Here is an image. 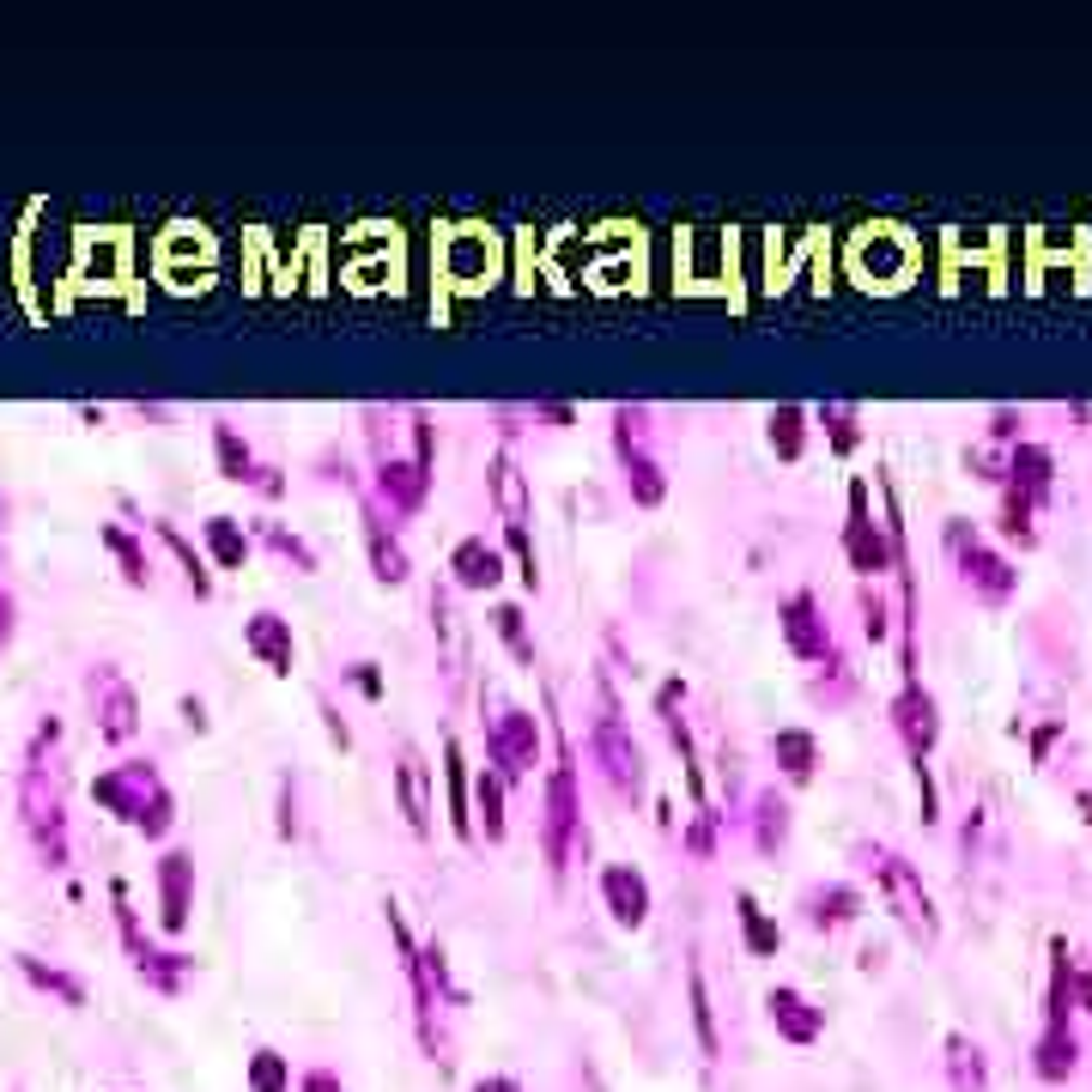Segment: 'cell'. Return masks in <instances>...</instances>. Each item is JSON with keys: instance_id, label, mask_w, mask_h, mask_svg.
<instances>
[{"instance_id": "cell-33", "label": "cell", "mask_w": 1092, "mask_h": 1092, "mask_svg": "<svg viewBox=\"0 0 1092 1092\" xmlns=\"http://www.w3.org/2000/svg\"><path fill=\"white\" fill-rule=\"evenodd\" d=\"M346 680H353V686H358L365 698H383V680H377V662H358Z\"/></svg>"}, {"instance_id": "cell-23", "label": "cell", "mask_w": 1092, "mask_h": 1092, "mask_svg": "<svg viewBox=\"0 0 1092 1092\" xmlns=\"http://www.w3.org/2000/svg\"><path fill=\"white\" fill-rule=\"evenodd\" d=\"M18 971H25V977H31L37 989H49V996H62L67 1008H79V1001H85V984H79V977H67V971L43 965V959H31V953H18Z\"/></svg>"}, {"instance_id": "cell-29", "label": "cell", "mask_w": 1092, "mask_h": 1092, "mask_svg": "<svg viewBox=\"0 0 1092 1092\" xmlns=\"http://www.w3.org/2000/svg\"><path fill=\"white\" fill-rule=\"evenodd\" d=\"M740 923H747V947H753V953H777V929L765 923V910H759L753 898H740Z\"/></svg>"}, {"instance_id": "cell-27", "label": "cell", "mask_w": 1092, "mask_h": 1092, "mask_svg": "<svg viewBox=\"0 0 1092 1092\" xmlns=\"http://www.w3.org/2000/svg\"><path fill=\"white\" fill-rule=\"evenodd\" d=\"M801 419H807L801 407H777V413H771V449H777L784 462H795V456H801V431H807Z\"/></svg>"}, {"instance_id": "cell-18", "label": "cell", "mask_w": 1092, "mask_h": 1092, "mask_svg": "<svg viewBox=\"0 0 1092 1092\" xmlns=\"http://www.w3.org/2000/svg\"><path fill=\"white\" fill-rule=\"evenodd\" d=\"M207 553L219 558V570H244V558H249V535H244V523L237 516H207Z\"/></svg>"}, {"instance_id": "cell-3", "label": "cell", "mask_w": 1092, "mask_h": 1092, "mask_svg": "<svg viewBox=\"0 0 1092 1092\" xmlns=\"http://www.w3.org/2000/svg\"><path fill=\"white\" fill-rule=\"evenodd\" d=\"M85 693H92V723H97V735H104L109 747L134 740V728H140V698H134V686L122 680V668H116V662H97L92 674H85Z\"/></svg>"}, {"instance_id": "cell-6", "label": "cell", "mask_w": 1092, "mask_h": 1092, "mask_svg": "<svg viewBox=\"0 0 1092 1092\" xmlns=\"http://www.w3.org/2000/svg\"><path fill=\"white\" fill-rule=\"evenodd\" d=\"M188 917H195V856L165 850L158 856V923H165V935H183Z\"/></svg>"}, {"instance_id": "cell-9", "label": "cell", "mask_w": 1092, "mask_h": 1092, "mask_svg": "<svg viewBox=\"0 0 1092 1092\" xmlns=\"http://www.w3.org/2000/svg\"><path fill=\"white\" fill-rule=\"evenodd\" d=\"M595 753L601 765H607V777H614L626 795H644V747L626 735V723H614V716H601L595 723Z\"/></svg>"}, {"instance_id": "cell-22", "label": "cell", "mask_w": 1092, "mask_h": 1092, "mask_svg": "<svg viewBox=\"0 0 1092 1092\" xmlns=\"http://www.w3.org/2000/svg\"><path fill=\"white\" fill-rule=\"evenodd\" d=\"M844 547H850V565H856V570H868V577H880V570H886V540H880V528L868 523L861 510H856V523H850Z\"/></svg>"}, {"instance_id": "cell-14", "label": "cell", "mask_w": 1092, "mask_h": 1092, "mask_svg": "<svg viewBox=\"0 0 1092 1092\" xmlns=\"http://www.w3.org/2000/svg\"><path fill=\"white\" fill-rule=\"evenodd\" d=\"M874 861H880V880H886V893H893L898 905H905L910 929H923V935H929V929H935V917H929V893L917 886V874H910V868H905L898 856H886V850H880Z\"/></svg>"}, {"instance_id": "cell-11", "label": "cell", "mask_w": 1092, "mask_h": 1092, "mask_svg": "<svg viewBox=\"0 0 1092 1092\" xmlns=\"http://www.w3.org/2000/svg\"><path fill=\"white\" fill-rule=\"evenodd\" d=\"M449 577L462 589H498L504 583V553H498L486 535H468V540H456V553H449Z\"/></svg>"}, {"instance_id": "cell-4", "label": "cell", "mask_w": 1092, "mask_h": 1092, "mask_svg": "<svg viewBox=\"0 0 1092 1092\" xmlns=\"http://www.w3.org/2000/svg\"><path fill=\"white\" fill-rule=\"evenodd\" d=\"M486 753H492V771L504 777V784H516V777H528V771L540 765V723L528 716V710H498V723L486 728Z\"/></svg>"}, {"instance_id": "cell-8", "label": "cell", "mask_w": 1092, "mask_h": 1092, "mask_svg": "<svg viewBox=\"0 0 1092 1092\" xmlns=\"http://www.w3.org/2000/svg\"><path fill=\"white\" fill-rule=\"evenodd\" d=\"M244 649L255 656V662L267 668V674H292L298 668V637H292V619H279V614H249L244 619Z\"/></svg>"}, {"instance_id": "cell-24", "label": "cell", "mask_w": 1092, "mask_h": 1092, "mask_svg": "<svg viewBox=\"0 0 1092 1092\" xmlns=\"http://www.w3.org/2000/svg\"><path fill=\"white\" fill-rule=\"evenodd\" d=\"M474 801H479V826H486V838H504V777H498V771H479Z\"/></svg>"}, {"instance_id": "cell-38", "label": "cell", "mask_w": 1092, "mask_h": 1092, "mask_svg": "<svg viewBox=\"0 0 1092 1092\" xmlns=\"http://www.w3.org/2000/svg\"><path fill=\"white\" fill-rule=\"evenodd\" d=\"M176 710H183V723L195 728V735H200V728H207V705H200V698H183V705H176Z\"/></svg>"}, {"instance_id": "cell-31", "label": "cell", "mask_w": 1092, "mask_h": 1092, "mask_svg": "<svg viewBox=\"0 0 1092 1092\" xmlns=\"http://www.w3.org/2000/svg\"><path fill=\"white\" fill-rule=\"evenodd\" d=\"M492 626H498V637H504L523 662H535V644H528V631H523V607H498L492 614Z\"/></svg>"}, {"instance_id": "cell-34", "label": "cell", "mask_w": 1092, "mask_h": 1092, "mask_svg": "<svg viewBox=\"0 0 1092 1092\" xmlns=\"http://www.w3.org/2000/svg\"><path fill=\"white\" fill-rule=\"evenodd\" d=\"M298 831V814H292V784H279V838Z\"/></svg>"}, {"instance_id": "cell-36", "label": "cell", "mask_w": 1092, "mask_h": 1092, "mask_svg": "<svg viewBox=\"0 0 1092 1092\" xmlns=\"http://www.w3.org/2000/svg\"><path fill=\"white\" fill-rule=\"evenodd\" d=\"M323 716H328V740H334L340 753H346V747H353V735H346V723L334 716V705H328V698H323Z\"/></svg>"}, {"instance_id": "cell-15", "label": "cell", "mask_w": 1092, "mask_h": 1092, "mask_svg": "<svg viewBox=\"0 0 1092 1092\" xmlns=\"http://www.w3.org/2000/svg\"><path fill=\"white\" fill-rule=\"evenodd\" d=\"M893 716H898V735H905L910 753H929V747H935V728L940 723H935V698H929V693L910 686V693L893 705Z\"/></svg>"}, {"instance_id": "cell-17", "label": "cell", "mask_w": 1092, "mask_h": 1092, "mask_svg": "<svg viewBox=\"0 0 1092 1092\" xmlns=\"http://www.w3.org/2000/svg\"><path fill=\"white\" fill-rule=\"evenodd\" d=\"M97 540H104L109 558L122 565V583H128V589H146V583H153V558H146V547H140V540L128 535V528L104 523V528H97Z\"/></svg>"}, {"instance_id": "cell-32", "label": "cell", "mask_w": 1092, "mask_h": 1092, "mask_svg": "<svg viewBox=\"0 0 1092 1092\" xmlns=\"http://www.w3.org/2000/svg\"><path fill=\"white\" fill-rule=\"evenodd\" d=\"M249 1087L255 1092H286V1062H279L274 1050H262V1056L249 1062Z\"/></svg>"}, {"instance_id": "cell-1", "label": "cell", "mask_w": 1092, "mask_h": 1092, "mask_svg": "<svg viewBox=\"0 0 1092 1092\" xmlns=\"http://www.w3.org/2000/svg\"><path fill=\"white\" fill-rule=\"evenodd\" d=\"M55 747H62V723L43 716L31 735V753H25V771H18V814H25L37 856L49 868H67V777Z\"/></svg>"}, {"instance_id": "cell-19", "label": "cell", "mask_w": 1092, "mask_h": 1092, "mask_svg": "<svg viewBox=\"0 0 1092 1092\" xmlns=\"http://www.w3.org/2000/svg\"><path fill=\"white\" fill-rule=\"evenodd\" d=\"M365 540H370V570H377V583H407V577H413V565H407V547H400V540L389 535L383 523H370Z\"/></svg>"}, {"instance_id": "cell-21", "label": "cell", "mask_w": 1092, "mask_h": 1092, "mask_svg": "<svg viewBox=\"0 0 1092 1092\" xmlns=\"http://www.w3.org/2000/svg\"><path fill=\"white\" fill-rule=\"evenodd\" d=\"M213 449H219V468H225V479H237V486H255V456H249V444L237 437V425H213Z\"/></svg>"}, {"instance_id": "cell-16", "label": "cell", "mask_w": 1092, "mask_h": 1092, "mask_svg": "<svg viewBox=\"0 0 1092 1092\" xmlns=\"http://www.w3.org/2000/svg\"><path fill=\"white\" fill-rule=\"evenodd\" d=\"M395 784H400V807H407L413 831H425V826H431V795H425V759H419L413 747H400V759H395Z\"/></svg>"}, {"instance_id": "cell-2", "label": "cell", "mask_w": 1092, "mask_h": 1092, "mask_svg": "<svg viewBox=\"0 0 1092 1092\" xmlns=\"http://www.w3.org/2000/svg\"><path fill=\"white\" fill-rule=\"evenodd\" d=\"M92 795L104 801L116 819H128L140 838H165V831L176 826V795L165 789V777H158L146 759H122V765H109L104 777L92 784Z\"/></svg>"}, {"instance_id": "cell-5", "label": "cell", "mask_w": 1092, "mask_h": 1092, "mask_svg": "<svg viewBox=\"0 0 1092 1092\" xmlns=\"http://www.w3.org/2000/svg\"><path fill=\"white\" fill-rule=\"evenodd\" d=\"M614 437H619V462H626L631 498H637V504H662L668 479H662V462H656L649 444H644V413L619 407V413H614Z\"/></svg>"}, {"instance_id": "cell-13", "label": "cell", "mask_w": 1092, "mask_h": 1092, "mask_svg": "<svg viewBox=\"0 0 1092 1092\" xmlns=\"http://www.w3.org/2000/svg\"><path fill=\"white\" fill-rule=\"evenodd\" d=\"M377 492L389 498V510H419L431 492V474L419 462H400V456H383L377 462Z\"/></svg>"}, {"instance_id": "cell-20", "label": "cell", "mask_w": 1092, "mask_h": 1092, "mask_svg": "<svg viewBox=\"0 0 1092 1092\" xmlns=\"http://www.w3.org/2000/svg\"><path fill=\"white\" fill-rule=\"evenodd\" d=\"M771 1019H777V1031L795 1038V1044H807V1038L819 1031V1014L795 996V989H777V996H771Z\"/></svg>"}, {"instance_id": "cell-25", "label": "cell", "mask_w": 1092, "mask_h": 1092, "mask_svg": "<svg viewBox=\"0 0 1092 1092\" xmlns=\"http://www.w3.org/2000/svg\"><path fill=\"white\" fill-rule=\"evenodd\" d=\"M153 535L165 540V547H170L176 558H183V577H188V589H195V595H213V577H207V565H200V553H195V547H188V540L176 535L170 523H153Z\"/></svg>"}, {"instance_id": "cell-30", "label": "cell", "mask_w": 1092, "mask_h": 1092, "mask_svg": "<svg viewBox=\"0 0 1092 1092\" xmlns=\"http://www.w3.org/2000/svg\"><path fill=\"white\" fill-rule=\"evenodd\" d=\"M965 577H977V583H984L989 595H1001V589H1008V565H1001L996 553H977V547L965 553Z\"/></svg>"}, {"instance_id": "cell-40", "label": "cell", "mask_w": 1092, "mask_h": 1092, "mask_svg": "<svg viewBox=\"0 0 1092 1092\" xmlns=\"http://www.w3.org/2000/svg\"><path fill=\"white\" fill-rule=\"evenodd\" d=\"M310 1092H334V1087H328V1080H323V1075H316V1080H310Z\"/></svg>"}, {"instance_id": "cell-12", "label": "cell", "mask_w": 1092, "mask_h": 1092, "mask_svg": "<svg viewBox=\"0 0 1092 1092\" xmlns=\"http://www.w3.org/2000/svg\"><path fill=\"white\" fill-rule=\"evenodd\" d=\"M784 637H789V649H795L801 662H819L826 656V619H819V607H814V595H789L784 601Z\"/></svg>"}, {"instance_id": "cell-28", "label": "cell", "mask_w": 1092, "mask_h": 1092, "mask_svg": "<svg viewBox=\"0 0 1092 1092\" xmlns=\"http://www.w3.org/2000/svg\"><path fill=\"white\" fill-rule=\"evenodd\" d=\"M262 535H267V547H274L279 558H292L298 570H316V553H310V540H304V535H286L279 523H262Z\"/></svg>"}, {"instance_id": "cell-10", "label": "cell", "mask_w": 1092, "mask_h": 1092, "mask_svg": "<svg viewBox=\"0 0 1092 1092\" xmlns=\"http://www.w3.org/2000/svg\"><path fill=\"white\" fill-rule=\"evenodd\" d=\"M601 905L614 910V923L644 929V923H649V880L637 874L631 861H614V868L601 874Z\"/></svg>"}, {"instance_id": "cell-35", "label": "cell", "mask_w": 1092, "mask_h": 1092, "mask_svg": "<svg viewBox=\"0 0 1092 1092\" xmlns=\"http://www.w3.org/2000/svg\"><path fill=\"white\" fill-rule=\"evenodd\" d=\"M831 437H838V449H850V444H856V431H850V413H844V407H831Z\"/></svg>"}, {"instance_id": "cell-7", "label": "cell", "mask_w": 1092, "mask_h": 1092, "mask_svg": "<svg viewBox=\"0 0 1092 1092\" xmlns=\"http://www.w3.org/2000/svg\"><path fill=\"white\" fill-rule=\"evenodd\" d=\"M570 838H577V777H570V765H558L547 777V819H540V844H547L553 868L570 861Z\"/></svg>"}, {"instance_id": "cell-39", "label": "cell", "mask_w": 1092, "mask_h": 1092, "mask_svg": "<svg viewBox=\"0 0 1092 1092\" xmlns=\"http://www.w3.org/2000/svg\"><path fill=\"white\" fill-rule=\"evenodd\" d=\"M474 1092H516L510 1080H492V1087H474Z\"/></svg>"}, {"instance_id": "cell-37", "label": "cell", "mask_w": 1092, "mask_h": 1092, "mask_svg": "<svg viewBox=\"0 0 1092 1092\" xmlns=\"http://www.w3.org/2000/svg\"><path fill=\"white\" fill-rule=\"evenodd\" d=\"M13 644V595H6V583H0V649Z\"/></svg>"}, {"instance_id": "cell-26", "label": "cell", "mask_w": 1092, "mask_h": 1092, "mask_svg": "<svg viewBox=\"0 0 1092 1092\" xmlns=\"http://www.w3.org/2000/svg\"><path fill=\"white\" fill-rule=\"evenodd\" d=\"M771 753H777V765H784L789 777H807V771H814V735H801V728H784V735L771 740Z\"/></svg>"}]
</instances>
